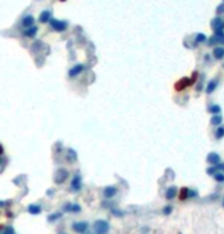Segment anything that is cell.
Masks as SVG:
<instances>
[{
	"mask_svg": "<svg viewBox=\"0 0 224 234\" xmlns=\"http://www.w3.org/2000/svg\"><path fill=\"white\" fill-rule=\"evenodd\" d=\"M49 26H51V29H52V31L63 32V31H66V28H67V23H66V21H63V20L51 18V20H49Z\"/></svg>",
	"mask_w": 224,
	"mask_h": 234,
	"instance_id": "1",
	"label": "cell"
},
{
	"mask_svg": "<svg viewBox=\"0 0 224 234\" xmlns=\"http://www.w3.org/2000/svg\"><path fill=\"white\" fill-rule=\"evenodd\" d=\"M197 77H198V74L197 72H194V75H192V78H183L182 81H179L177 84H176V90H183L185 87H188V86H192L195 81H197Z\"/></svg>",
	"mask_w": 224,
	"mask_h": 234,
	"instance_id": "2",
	"label": "cell"
},
{
	"mask_svg": "<svg viewBox=\"0 0 224 234\" xmlns=\"http://www.w3.org/2000/svg\"><path fill=\"white\" fill-rule=\"evenodd\" d=\"M95 229H96V234H107L108 232V223L105 220H98L95 223Z\"/></svg>",
	"mask_w": 224,
	"mask_h": 234,
	"instance_id": "3",
	"label": "cell"
},
{
	"mask_svg": "<svg viewBox=\"0 0 224 234\" xmlns=\"http://www.w3.org/2000/svg\"><path fill=\"white\" fill-rule=\"evenodd\" d=\"M82 71H84V66L82 64H76V66H73L70 71H69V77L70 78H75V77H78Z\"/></svg>",
	"mask_w": 224,
	"mask_h": 234,
	"instance_id": "4",
	"label": "cell"
},
{
	"mask_svg": "<svg viewBox=\"0 0 224 234\" xmlns=\"http://www.w3.org/2000/svg\"><path fill=\"white\" fill-rule=\"evenodd\" d=\"M212 26H213V31H215V32L222 31V29H224V21H222L219 17H215V20L212 21Z\"/></svg>",
	"mask_w": 224,
	"mask_h": 234,
	"instance_id": "5",
	"label": "cell"
},
{
	"mask_svg": "<svg viewBox=\"0 0 224 234\" xmlns=\"http://www.w3.org/2000/svg\"><path fill=\"white\" fill-rule=\"evenodd\" d=\"M51 17H52L51 11H49V9H46V11H43V12L40 14V17H38V21H40V23H49V20H51Z\"/></svg>",
	"mask_w": 224,
	"mask_h": 234,
	"instance_id": "6",
	"label": "cell"
},
{
	"mask_svg": "<svg viewBox=\"0 0 224 234\" xmlns=\"http://www.w3.org/2000/svg\"><path fill=\"white\" fill-rule=\"evenodd\" d=\"M38 32V28L37 26H29V28H26L23 31V35H26V37H35V34Z\"/></svg>",
	"mask_w": 224,
	"mask_h": 234,
	"instance_id": "7",
	"label": "cell"
},
{
	"mask_svg": "<svg viewBox=\"0 0 224 234\" xmlns=\"http://www.w3.org/2000/svg\"><path fill=\"white\" fill-rule=\"evenodd\" d=\"M34 25V17L32 15H26L23 18V21H21V26H23V29H26V28H29V26H32Z\"/></svg>",
	"mask_w": 224,
	"mask_h": 234,
	"instance_id": "8",
	"label": "cell"
},
{
	"mask_svg": "<svg viewBox=\"0 0 224 234\" xmlns=\"http://www.w3.org/2000/svg\"><path fill=\"white\" fill-rule=\"evenodd\" d=\"M213 41H215V43H224V34H222V31H218V32H215V35L212 37V40H210L209 43L212 44Z\"/></svg>",
	"mask_w": 224,
	"mask_h": 234,
	"instance_id": "9",
	"label": "cell"
},
{
	"mask_svg": "<svg viewBox=\"0 0 224 234\" xmlns=\"http://www.w3.org/2000/svg\"><path fill=\"white\" fill-rule=\"evenodd\" d=\"M73 231H76V232H84L87 229V223L86 222H79V223H73Z\"/></svg>",
	"mask_w": 224,
	"mask_h": 234,
	"instance_id": "10",
	"label": "cell"
},
{
	"mask_svg": "<svg viewBox=\"0 0 224 234\" xmlns=\"http://www.w3.org/2000/svg\"><path fill=\"white\" fill-rule=\"evenodd\" d=\"M81 188V176H75V179H73V182H72V190L73 191H78Z\"/></svg>",
	"mask_w": 224,
	"mask_h": 234,
	"instance_id": "11",
	"label": "cell"
},
{
	"mask_svg": "<svg viewBox=\"0 0 224 234\" xmlns=\"http://www.w3.org/2000/svg\"><path fill=\"white\" fill-rule=\"evenodd\" d=\"M207 162H209V164H212V165H215V164H218V162H219V156H218L216 153H210V155L207 156Z\"/></svg>",
	"mask_w": 224,
	"mask_h": 234,
	"instance_id": "12",
	"label": "cell"
},
{
	"mask_svg": "<svg viewBox=\"0 0 224 234\" xmlns=\"http://www.w3.org/2000/svg\"><path fill=\"white\" fill-rule=\"evenodd\" d=\"M104 194H105V197H111V196L116 194V188H114V187H107Z\"/></svg>",
	"mask_w": 224,
	"mask_h": 234,
	"instance_id": "13",
	"label": "cell"
},
{
	"mask_svg": "<svg viewBox=\"0 0 224 234\" xmlns=\"http://www.w3.org/2000/svg\"><path fill=\"white\" fill-rule=\"evenodd\" d=\"M176 193H177V188H176V187H171V188H168V191H166V199H172L174 196H176Z\"/></svg>",
	"mask_w": 224,
	"mask_h": 234,
	"instance_id": "14",
	"label": "cell"
},
{
	"mask_svg": "<svg viewBox=\"0 0 224 234\" xmlns=\"http://www.w3.org/2000/svg\"><path fill=\"white\" fill-rule=\"evenodd\" d=\"M213 57L218 58V60L222 58V57H224V49H222V48H216V49L213 51Z\"/></svg>",
	"mask_w": 224,
	"mask_h": 234,
	"instance_id": "15",
	"label": "cell"
},
{
	"mask_svg": "<svg viewBox=\"0 0 224 234\" xmlns=\"http://www.w3.org/2000/svg\"><path fill=\"white\" fill-rule=\"evenodd\" d=\"M216 84H218V83H216V80H212V81L209 83V86H207V90H206V92H207V93H212V92L215 90Z\"/></svg>",
	"mask_w": 224,
	"mask_h": 234,
	"instance_id": "16",
	"label": "cell"
},
{
	"mask_svg": "<svg viewBox=\"0 0 224 234\" xmlns=\"http://www.w3.org/2000/svg\"><path fill=\"white\" fill-rule=\"evenodd\" d=\"M29 211H31L32 214H38V213L41 211V208L37 207V205H31V207H29Z\"/></svg>",
	"mask_w": 224,
	"mask_h": 234,
	"instance_id": "17",
	"label": "cell"
},
{
	"mask_svg": "<svg viewBox=\"0 0 224 234\" xmlns=\"http://www.w3.org/2000/svg\"><path fill=\"white\" fill-rule=\"evenodd\" d=\"M221 120H222V118H221L219 115H215L213 118H212V124H213V126H218V124L221 123Z\"/></svg>",
	"mask_w": 224,
	"mask_h": 234,
	"instance_id": "18",
	"label": "cell"
},
{
	"mask_svg": "<svg viewBox=\"0 0 224 234\" xmlns=\"http://www.w3.org/2000/svg\"><path fill=\"white\" fill-rule=\"evenodd\" d=\"M222 136H224V127H218V130H216V138L221 139Z\"/></svg>",
	"mask_w": 224,
	"mask_h": 234,
	"instance_id": "19",
	"label": "cell"
},
{
	"mask_svg": "<svg viewBox=\"0 0 224 234\" xmlns=\"http://www.w3.org/2000/svg\"><path fill=\"white\" fill-rule=\"evenodd\" d=\"M197 41H198V43L206 41V35H204V34H198V35H197Z\"/></svg>",
	"mask_w": 224,
	"mask_h": 234,
	"instance_id": "20",
	"label": "cell"
},
{
	"mask_svg": "<svg viewBox=\"0 0 224 234\" xmlns=\"http://www.w3.org/2000/svg\"><path fill=\"white\" fill-rule=\"evenodd\" d=\"M215 179H216L218 182H224V175H222V173H216V175H215Z\"/></svg>",
	"mask_w": 224,
	"mask_h": 234,
	"instance_id": "21",
	"label": "cell"
},
{
	"mask_svg": "<svg viewBox=\"0 0 224 234\" xmlns=\"http://www.w3.org/2000/svg\"><path fill=\"white\" fill-rule=\"evenodd\" d=\"M209 110H210L212 113H218V112H219V106H210Z\"/></svg>",
	"mask_w": 224,
	"mask_h": 234,
	"instance_id": "22",
	"label": "cell"
},
{
	"mask_svg": "<svg viewBox=\"0 0 224 234\" xmlns=\"http://www.w3.org/2000/svg\"><path fill=\"white\" fill-rule=\"evenodd\" d=\"M186 196H188V190H186V188H183V190H182V193H180V199H186Z\"/></svg>",
	"mask_w": 224,
	"mask_h": 234,
	"instance_id": "23",
	"label": "cell"
},
{
	"mask_svg": "<svg viewBox=\"0 0 224 234\" xmlns=\"http://www.w3.org/2000/svg\"><path fill=\"white\" fill-rule=\"evenodd\" d=\"M215 171H216V168H215V165H213V167H210V168L207 170V173H209V175H215Z\"/></svg>",
	"mask_w": 224,
	"mask_h": 234,
	"instance_id": "24",
	"label": "cell"
},
{
	"mask_svg": "<svg viewBox=\"0 0 224 234\" xmlns=\"http://www.w3.org/2000/svg\"><path fill=\"white\" fill-rule=\"evenodd\" d=\"M171 210H172L171 207H166V208L163 210V213H165V214H169V213H171Z\"/></svg>",
	"mask_w": 224,
	"mask_h": 234,
	"instance_id": "25",
	"label": "cell"
},
{
	"mask_svg": "<svg viewBox=\"0 0 224 234\" xmlns=\"http://www.w3.org/2000/svg\"><path fill=\"white\" fill-rule=\"evenodd\" d=\"M3 155V147H2V144H0V156Z\"/></svg>",
	"mask_w": 224,
	"mask_h": 234,
	"instance_id": "26",
	"label": "cell"
},
{
	"mask_svg": "<svg viewBox=\"0 0 224 234\" xmlns=\"http://www.w3.org/2000/svg\"><path fill=\"white\" fill-rule=\"evenodd\" d=\"M222 11H224V6H219L218 8V12H222Z\"/></svg>",
	"mask_w": 224,
	"mask_h": 234,
	"instance_id": "27",
	"label": "cell"
},
{
	"mask_svg": "<svg viewBox=\"0 0 224 234\" xmlns=\"http://www.w3.org/2000/svg\"><path fill=\"white\" fill-rule=\"evenodd\" d=\"M60 2H64V0H60Z\"/></svg>",
	"mask_w": 224,
	"mask_h": 234,
	"instance_id": "28",
	"label": "cell"
}]
</instances>
